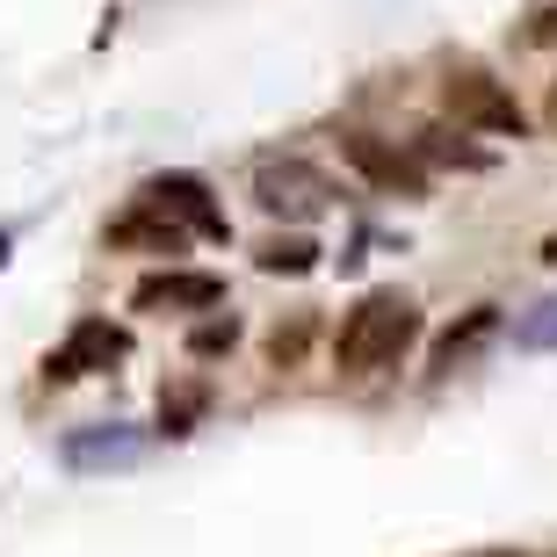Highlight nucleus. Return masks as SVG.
<instances>
[{
    "mask_svg": "<svg viewBox=\"0 0 557 557\" xmlns=\"http://www.w3.org/2000/svg\"><path fill=\"white\" fill-rule=\"evenodd\" d=\"M420 341V311L413 297H398V289H370L362 305L341 319V341H333V362L348 376H370V370H392L398 355Z\"/></svg>",
    "mask_w": 557,
    "mask_h": 557,
    "instance_id": "obj_1",
    "label": "nucleus"
},
{
    "mask_svg": "<svg viewBox=\"0 0 557 557\" xmlns=\"http://www.w3.org/2000/svg\"><path fill=\"white\" fill-rule=\"evenodd\" d=\"M442 109H449L456 124H471V131H493V138H521V131H529L521 102L493 81V73H478V65H463V73L442 81Z\"/></svg>",
    "mask_w": 557,
    "mask_h": 557,
    "instance_id": "obj_2",
    "label": "nucleus"
},
{
    "mask_svg": "<svg viewBox=\"0 0 557 557\" xmlns=\"http://www.w3.org/2000/svg\"><path fill=\"white\" fill-rule=\"evenodd\" d=\"M253 203L269 210V218L311 225V218L333 203V188H326V174H311L305 160H261V174H253Z\"/></svg>",
    "mask_w": 557,
    "mask_h": 557,
    "instance_id": "obj_3",
    "label": "nucleus"
},
{
    "mask_svg": "<svg viewBox=\"0 0 557 557\" xmlns=\"http://www.w3.org/2000/svg\"><path fill=\"white\" fill-rule=\"evenodd\" d=\"M341 152H348V166L370 188H392V196H428V166H420V152H398V145L376 138V131H348V138H341Z\"/></svg>",
    "mask_w": 557,
    "mask_h": 557,
    "instance_id": "obj_4",
    "label": "nucleus"
},
{
    "mask_svg": "<svg viewBox=\"0 0 557 557\" xmlns=\"http://www.w3.org/2000/svg\"><path fill=\"white\" fill-rule=\"evenodd\" d=\"M138 203H152L160 218H174V225H188L196 239H232L225 210L210 203V188L196 182V174H152V182L138 188Z\"/></svg>",
    "mask_w": 557,
    "mask_h": 557,
    "instance_id": "obj_5",
    "label": "nucleus"
},
{
    "mask_svg": "<svg viewBox=\"0 0 557 557\" xmlns=\"http://www.w3.org/2000/svg\"><path fill=\"white\" fill-rule=\"evenodd\" d=\"M124 355H131V333L124 326H109V319H81V326L65 333L59 355H44V376H51V384H73V376L109 370V362H124Z\"/></svg>",
    "mask_w": 557,
    "mask_h": 557,
    "instance_id": "obj_6",
    "label": "nucleus"
},
{
    "mask_svg": "<svg viewBox=\"0 0 557 557\" xmlns=\"http://www.w3.org/2000/svg\"><path fill=\"white\" fill-rule=\"evenodd\" d=\"M131 305L138 311H218L225 305V283L218 275H196V269H160L131 289Z\"/></svg>",
    "mask_w": 557,
    "mask_h": 557,
    "instance_id": "obj_7",
    "label": "nucleus"
},
{
    "mask_svg": "<svg viewBox=\"0 0 557 557\" xmlns=\"http://www.w3.org/2000/svg\"><path fill=\"white\" fill-rule=\"evenodd\" d=\"M420 160L463 166V174H485V166H493V152H485V145H471L463 131H420Z\"/></svg>",
    "mask_w": 557,
    "mask_h": 557,
    "instance_id": "obj_8",
    "label": "nucleus"
},
{
    "mask_svg": "<svg viewBox=\"0 0 557 557\" xmlns=\"http://www.w3.org/2000/svg\"><path fill=\"white\" fill-rule=\"evenodd\" d=\"M493 326H499V311H493V305H478L471 319H463V326H449L442 341H434V376H449L456 362H463V355H471V348H478V341H485Z\"/></svg>",
    "mask_w": 557,
    "mask_h": 557,
    "instance_id": "obj_9",
    "label": "nucleus"
},
{
    "mask_svg": "<svg viewBox=\"0 0 557 557\" xmlns=\"http://www.w3.org/2000/svg\"><path fill=\"white\" fill-rule=\"evenodd\" d=\"M253 261H261V275H311L319 269V247H311L305 232H289V239H269Z\"/></svg>",
    "mask_w": 557,
    "mask_h": 557,
    "instance_id": "obj_10",
    "label": "nucleus"
},
{
    "mask_svg": "<svg viewBox=\"0 0 557 557\" xmlns=\"http://www.w3.org/2000/svg\"><path fill=\"white\" fill-rule=\"evenodd\" d=\"M515 341H521V348H536V355H557V297H543V305L521 319Z\"/></svg>",
    "mask_w": 557,
    "mask_h": 557,
    "instance_id": "obj_11",
    "label": "nucleus"
},
{
    "mask_svg": "<svg viewBox=\"0 0 557 557\" xmlns=\"http://www.w3.org/2000/svg\"><path fill=\"white\" fill-rule=\"evenodd\" d=\"M239 341V319H203V326L188 333V355H225Z\"/></svg>",
    "mask_w": 557,
    "mask_h": 557,
    "instance_id": "obj_12",
    "label": "nucleus"
},
{
    "mask_svg": "<svg viewBox=\"0 0 557 557\" xmlns=\"http://www.w3.org/2000/svg\"><path fill=\"white\" fill-rule=\"evenodd\" d=\"M521 44H557V0H543L536 15H529V29H521Z\"/></svg>",
    "mask_w": 557,
    "mask_h": 557,
    "instance_id": "obj_13",
    "label": "nucleus"
},
{
    "mask_svg": "<svg viewBox=\"0 0 557 557\" xmlns=\"http://www.w3.org/2000/svg\"><path fill=\"white\" fill-rule=\"evenodd\" d=\"M543 124L557 131V81H550V95H543Z\"/></svg>",
    "mask_w": 557,
    "mask_h": 557,
    "instance_id": "obj_14",
    "label": "nucleus"
},
{
    "mask_svg": "<svg viewBox=\"0 0 557 557\" xmlns=\"http://www.w3.org/2000/svg\"><path fill=\"white\" fill-rule=\"evenodd\" d=\"M543 261H550V269H557V232H550V239H543Z\"/></svg>",
    "mask_w": 557,
    "mask_h": 557,
    "instance_id": "obj_15",
    "label": "nucleus"
},
{
    "mask_svg": "<svg viewBox=\"0 0 557 557\" xmlns=\"http://www.w3.org/2000/svg\"><path fill=\"white\" fill-rule=\"evenodd\" d=\"M485 557H521V550H485Z\"/></svg>",
    "mask_w": 557,
    "mask_h": 557,
    "instance_id": "obj_16",
    "label": "nucleus"
},
{
    "mask_svg": "<svg viewBox=\"0 0 557 557\" xmlns=\"http://www.w3.org/2000/svg\"><path fill=\"white\" fill-rule=\"evenodd\" d=\"M0 261H8V232H0Z\"/></svg>",
    "mask_w": 557,
    "mask_h": 557,
    "instance_id": "obj_17",
    "label": "nucleus"
}]
</instances>
